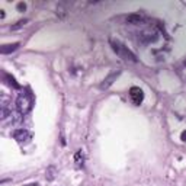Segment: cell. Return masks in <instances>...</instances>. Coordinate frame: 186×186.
Returning <instances> with one entry per match:
<instances>
[{
    "instance_id": "obj_1",
    "label": "cell",
    "mask_w": 186,
    "mask_h": 186,
    "mask_svg": "<svg viewBox=\"0 0 186 186\" xmlns=\"http://www.w3.org/2000/svg\"><path fill=\"white\" fill-rule=\"evenodd\" d=\"M33 106V96L32 93L29 92H22L16 99V108H18V112L20 115H26L28 112H31V109Z\"/></svg>"
},
{
    "instance_id": "obj_2",
    "label": "cell",
    "mask_w": 186,
    "mask_h": 186,
    "mask_svg": "<svg viewBox=\"0 0 186 186\" xmlns=\"http://www.w3.org/2000/svg\"><path fill=\"white\" fill-rule=\"evenodd\" d=\"M111 46H112V50L115 53L119 55L121 58H124L126 61H133V63H137V57H135V54L131 53L129 50H128V46H125L124 44H121L119 41H111Z\"/></svg>"
},
{
    "instance_id": "obj_3",
    "label": "cell",
    "mask_w": 186,
    "mask_h": 186,
    "mask_svg": "<svg viewBox=\"0 0 186 186\" xmlns=\"http://www.w3.org/2000/svg\"><path fill=\"white\" fill-rule=\"evenodd\" d=\"M13 138L19 143V144H26L32 140V134L28 129H16L13 131Z\"/></svg>"
},
{
    "instance_id": "obj_4",
    "label": "cell",
    "mask_w": 186,
    "mask_h": 186,
    "mask_svg": "<svg viewBox=\"0 0 186 186\" xmlns=\"http://www.w3.org/2000/svg\"><path fill=\"white\" fill-rule=\"evenodd\" d=\"M129 98H131V100H133L134 105H141L143 103V100H144V92L140 89V87L134 86L129 89Z\"/></svg>"
},
{
    "instance_id": "obj_5",
    "label": "cell",
    "mask_w": 186,
    "mask_h": 186,
    "mask_svg": "<svg viewBox=\"0 0 186 186\" xmlns=\"http://www.w3.org/2000/svg\"><path fill=\"white\" fill-rule=\"evenodd\" d=\"M126 23H133V25H140V23H144V16L143 15H137V13H133V15H128L125 18Z\"/></svg>"
},
{
    "instance_id": "obj_6",
    "label": "cell",
    "mask_w": 186,
    "mask_h": 186,
    "mask_svg": "<svg viewBox=\"0 0 186 186\" xmlns=\"http://www.w3.org/2000/svg\"><path fill=\"white\" fill-rule=\"evenodd\" d=\"M19 42H13V44H5V45H2V48H0V53L2 54H10L13 53V51H16L18 48H19Z\"/></svg>"
},
{
    "instance_id": "obj_7",
    "label": "cell",
    "mask_w": 186,
    "mask_h": 186,
    "mask_svg": "<svg viewBox=\"0 0 186 186\" xmlns=\"http://www.w3.org/2000/svg\"><path fill=\"white\" fill-rule=\"evenodd\" d=\"M118 76H119V71H115V73H112L111 76H109V77H106V79L103 80V83L100 84V89H108V87H109L113 83V80L116 79Z\"/></svg>"
},
{
    "instance_id": "obj_8",
    "label": "cell",
    "mask_w": 186,
    "mask_h": 186,
    "mask_svg": "<svg viewBox=\"0 0 186 186\" xmlns=\"http://www.w3.org/2000/svg\"><path fill=\"white\" fill-rule=\"evenodd\" d=\"M5 80H6V83L9 84L10 87H13V89H20V84L19 83H16V80H15L13 76H10V74H5Z\"/></svg>"
},
{
    "instance_id": "obj_9",
    "label": "cell",
    "mask_w": 186,
    "mask_h": 186,
    "mask_svg": "<svg viewBox=\"0 0 186 186\" xmlns=\"http://www.w3.org/2000/svg\"><path fill=\"white\" fill-rule=\"evenodd\" d=\"M25 23H28V20H26V19H23V20H19V22H18L16 25H13V26H12V29H18V28L23 26Z\"/></svg>"
},
{
    "instance_id": "obj_10",
    "label": "cell",
    "mask_w": 186,
    "mask_h": 186,
    "mask_svg": "<svg viewBox=\"0 0 186 186\" xmlns=\"http://www.w3.org/2000/svg\"><path fill=\"white\" fill-rule=\"evenodd\" d=\"M25 9H26V5H25L23 2L18 3V10H19V12H25Z\"/></svg>"
},
{
    "instance_id": "obj_11",
    "label": "cell",
    "mask_w": 186,
    "mask_h": 186,
    "mask_svg": "<svg viewBox=\"0 0 186 186\" xmlns=\"http://www.w3.org/2000/svg\"><path fill=\"white\" fill-rule=\"evenodd\" d=\"M180 140H182V141H186V131H183V133L180 134Z\"/></svg>"
},
{
    "instance_id": "obj_12",
    "label": "cell",
    "mask_w": 186,
    "mask_h": 186,
    "mask_svg": "<svg viewBox=\"0 0 186 186\" xmlns=\"http://www.w3.org/2000/svg\"><path fill=\"white\" fill-rule=\"evenodd\" d=\"M0 18H2V19L5 18V10H0Z\"/></svg>"
},
{
    "instance_id": "obj_13",
    "label": "cell",
    "mask_w": 186,
    "mask_h": 186,
    "mask_svg": "<svg viewBox=\"0 0 186 186\" xmlns=\"http://www.w3.org/2000/svg\"><path fill=\"white\" fill-rule=\"evenodd\" d=\"M185 66H186V61H185Z\"/></svg>"
}]
</instances>
